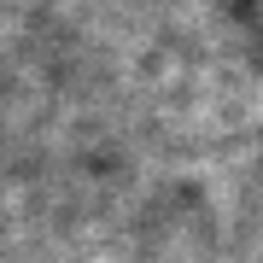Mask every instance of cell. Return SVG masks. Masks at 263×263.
Returning <instances> with one entry per match:
<instances>
[{"instance_id": "cell-1", "label": "cell", "mask_w": 263, "mask_h": 263, "mask_svg": "<svg viewBox=\"0 0 263 263\" xmlns=\"http://www.w3.org/2000/svg\"><path fill=\"white\" fill-rule=\"evenodd\" d=\"M234 18L246 29V41L257 47V59H263V0H234Z\"/></svg>"}]
</instances>
